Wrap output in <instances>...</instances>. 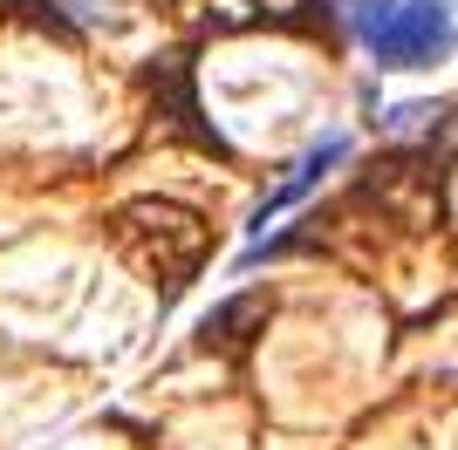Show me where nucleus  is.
<instances>
[{
	"label": "nucleus",
	"mask_w": 458,
	"mask_h": 450,
	"mask_svg": "<svg viewBox=\"0 0 458 450\" xmlns=\"http://www.w3.org/2000/svg\"><path fill=\"white\" fill-rule=\"evenodd\" d=\"M110 239H116V253L151 287H165V294L191 287L212 260V225L191 205H172V198H131V205H116Z\"/></svg>",
	"instance_id": "nucleus-1"
},
{
	"label": "nucleus",
	"mask_w": 458,
	"mask_h": 450,
	"mask_svg": "<svg viewBox=\"0 0 458 450\" xmlns=\"http://www.w3.org/2000/svg\"><path fill=\"white\" fill-rule=\"evenodd\" d=\"M363 48L377 69H431L458 48V7L452 0H397Z\"/></svg>",
	"instance_id": "nucleus-2"
},
{
	"label": "nucleus",
	"mask_w": 458,
	"mask_h": 450,
	"mask_svg": "<svg viewBox=\"0 0 458 450\" xmlns=\"http://www.w3.org/2000/svg\"><path fill=\"white\" fill-rule=\"evenodd\" d=\"M343 157H349V137H343V130L315 137V144H308L301 157L287 164V178H281V185H274L267 198H260V205L247 212V232H253V239H260V232H267V225L281 219V212H294V205H301V198H308V191H315V185H322V178H328V171H335V164H343Z\"/></svg>",
	"instance_id": "nucleus-3"
},
{
	"label": "nucleus",
	"mask_w": 458,
	"mask_h": 450,
	"mask_svg": "<svg viewBox=\"0 0 458 450\" xmlns=\"http://www.w3.org/2000/svg\"><path fill=\"white\" fill-rule=\"evenodd\" d=\"M328 7H335V14L356 28V41H369L383 21H390V7H397V0H328Z\"/></svg>",
	"instance_id": "nucleus-4"
}]
</instances>
